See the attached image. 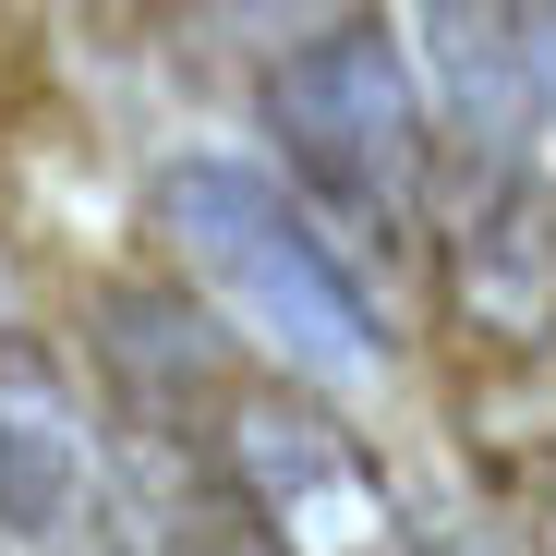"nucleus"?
<instances>
[{"instance_id":"39448f33","label":"nucleus","mask_w":556,"mask_h":556,"mask_svg":"<svg viewBox=\"0 0 556 556\" xmlns=\"http://www.w3.org/2000/svg\"><path fill=\"white\" fill-rule=\"evenodd\" d=\"M110 412L37 327H0V556H73L110 532Z\"/></svg>"},{"instance_id":"1a4fd4ad","label":"nucleus","mask_w":556,"mask_h":556,"mask_svg":"<svg viewBox=\"0 0 556 556\" xmlns=\"http://www.w3.org/2000/svg\"><path fill=\"white\" fill-rule=\"evenodd\" d=\"M424 544H435V556H520V532H508V520H472V508H459V520H424Z\"/></svg>"},{"instance_id":"6e6552de","label":"nucleus","mask_w":556,"mask_h":556,"mask_svg":"<svg viewBox=\"0 0 556 556\" xmlns=\"http://www.w3.org/2000/svg\"><path fill=\"white\" fill-rule=\"evenodd\" d=\"M496 520L520 532V556H556V435L496 459Z\"/></svg>"},{"instance_id":"f257e3e1","label":"nucleus","mask_w":556,"mask_h":556,"mask_svg":"<svg viewBox=\"0 0 556 556\" xmlns=\"http://www.w3.org/2000/svg\"><path fill=\"white\" fill-rule=\"evenodd\" d=\"M110 351H122L134 388H157V376L194 388V412H169V435H194V459L218 472V496L254 520L266 556H435L424 520H412V496L388 484V459L339 424L327 388L266 376V363H218L194 315L134 303V291L110 303Z\"/></svg>"},{"instance_id":"7ed1b4c3","label":"nucleus","mask_w":556,"mask_h":556,"mask_svg":"<svg viewBox=\"0 0 556 556\" xmlns=\"http://www.w3.org/2000/svg\"><path fill=\"white\" fill-rule=\"evenodd\" d=\"M266 134H278V181L327 218V242H424L435 230V110L400 13H339L315 37L278 49L266 73Z\"/></svg>"},{"instance_id":"423d86ee","label":"nucleus","mask_w":556,"mask_h":556,"mask_svg":"<svg viewBox=\"0 0 556 556\" xmlns=\"http://www.w3.org/2000/svg\"><path fill=\"white\" fill-rule=\"evenodd\" d=\"M424 110H435V157H544L556 169V13H520V0H424L400 13Z\"/></svg>"},{"instance_id":"f03ea898","label":"nucleus","mask_w":556,"mask_h":556,"mask_svg":"<svg viewBox=\"0 0 556 556\" xmlns=\"http://www.w3.org/2000/svg\"><path fill=\"white\" fill-rule=\"evenodd\" d=\"M157 242L242 327V351L266 363V376H303L327 400L363 388V376H388V327H376L363 266L327 242V218L266 157H230V146L169 157L157 169Z\"/></svg>"},{"instance_id":"0eeeda50","label":"nucleus","mask_w":556,"mask_h":556,"mask_svg":"<svg viewBox=\"0 0 556 556\" xmlns=\"http://www.w3.org/2000/svg\"><path fill=\"white\" fill-rule=\"evenodd\" d=\"M98 556H266L254 520L218 496V472L194 459V435H169L146 412H122V459H110V532Z\"/></svg>"},{"instance_id":"20e7f679","label":"nucleus","mask_w":556,"mask_h":556,"mask_svg":"<svg viewBox=\"0 0 556 556\" xmlns=\"http://www.w3.org/2000/svg\"><path fill=\"white\" fill-rule=\"evenodd\" d=\"M435 278L472 351L532 363L556 339V169L544 157H435Z\"/></svg>"}]
</instances>
